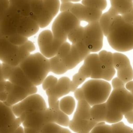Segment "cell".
Listing matches in <instances>:
<instances>
[{
	"label": "cell",
	"mask_w": 133,
	"mask_h": 133,
	"mask_svg": "<svg viewBox=\"0 0 133 133\" xmlns=\"http://www.w3.org/2000/svg\"><path fill=\"white\" fill-rule=\"evenodd\" d=\"M58 79L56 77L50 75L47 76L42 83V88L44 90H46L53 87L57 83Z\"/></svg>",
	"instance_id": "cell-41"
},
{
	"label": "cell",
	"mask_w": 133,
	"mask_h": 133,
	"mask_svg": "<svg viewBox=\"0 0 133 133\" xmlns=\"http://www.w3.org/2000/svg\"><path fill=\"white\" fill-rule=\"evenodd\" d=\"M71 44L68 42L63 43L61 46L59 47L56 56H58L60 59H62L70 51Z\"/></svg>",
	"instance_id": "cell-42"
},
{
	"label": "cell",
	"mask_w": 133,
	"mask_h": 133,
	"mask_svg": "<svg viewBox=\"0 0 133 133\" xmlns=\"http://www.w3.org/2000/svg\"><path fill=\"white\" fill-rule=\"evenodd\" d=\"M70 11L80 21L88 23L99 21L102 11L92 7H88L82 3H73Z\"/></svg>",
	"instance_id": "cell-14"
},
{
	"label": "cell",
	"mask_w": 133,
	"mask_h": 133,
	"mask_svg": "<svg viewBox=\"0 0 133 133\" xmlns=\"http://www.w3.org/2000/svg\"><path fill=\"white\" fill-rule=\"evenodd\" d=\"M50 72L57 75L63 74L68 71V69L62 61L56 55L49 59Z\"/></svg>",
	"instance_id": "cell-29"
},
{
	"label": "cell",
	"mask_w": 133,
	"mask_h": 133,
	"mask_svg": "<svg viewBox=\"0 0 133 133\" xmlns=\"http://www.w3.org/2000/svg\"><path fill=\"white\" fill-rule=\"evenodd\" d=\"M85 99L90 106L105 102L111 92V85L103 79L92 78L86 81L81 87Z\"/></svg>",
	"instance_id": "cell-3"
},
{
	"label": "cell",
	"mask_w": 133,
	"mask_h": 133,
	"mask_svg": "<svg viewBox=\"0 0 133 133\" xmlns=\"http://www.w3.org/2000/svg\"><path fill=\"white\" fill-rule=\"evenodd\" d=\"M9 6V0H0V22Z\"/></svg>",
	"instance_id": "cell-45"
},
{
	"label": "cell",
	"mask_w": 133,
	"mask_h": 133,
	"mask_svg": "<svg viewBox=\"0 0 133 133\" xmlns=\"http://www.w3.org/2000/svg\"><path fill=\"white\" fill-rule=\"evenodd\" d=\"M107 108L106 102L95 104L91 107L90 115L92 119L100 122H105Z\"/></svg>",
	"instance_id": "cell-26"
},
{
	"label": "cell",
	"mask_w": 133,
	"mask_h": 133,
	"mask_svg": "<svg viewBox=\"0 0 133 133\" xmlns=\"http://www.w3.org/2000/svg\"><path fill=\"white\" fill-rule=\"evenodd\" d=\"M8 81L14 85L24 88H30L35 86L19 65L14 68Z\"/></svg>",
	"instance_id": "cell-22"
},
{
	"label": "cell",
	"mask_w": 133,
	"mask_h": 133,
	"mask_svg": "<svg viewBox=\"0 0 133 133\" xmlns=\"http://www.w3.org/2000/svg\"><path fill=\"white\" fill-rule=\"evenodd\" d=\"M7 38L11 43L18 46H20L23 44L28 40V38L24 37L19 34L11 36Z\"/></svg>",
	"instance_id": "cell-43"
},
{
	"label": "cell",
	"mask_w": 133,
	"mask_h": 133,
	"mask_svg": "<svg viewBox=\"0 0 133 133\" xmlns=\"http://www.w3.org/2000/svg\"><path fill=\"white\" fill-rule=\"evenodd\" d=\"M125 86L126 89L133 95V81L131 80L126 83L125 85Z\"/></svg>",
	"instance_id": "cell-52"
},
{
	"label": "cell",
	"mask_w": 133,
	"mask_h": 133,
	"mask_svg": "<svg viewBox=\"0 0 133 133\" xmlns=\"http://www.w3.org/2000/svg\"><path fill=\"white\" fill-rule=\"evenodd\" d=\"M39 29L37 22L31 16H22L18 27L17 32L29 38L37 33Z\"/></svg>",
	"instance_id": "cell-16"
},
{
	"label": "cell",
	"mask_w": 133,
	"mask_h": 133,
	"mask_svg": "<svg viewBox=\"0 0 133 133\" xmlns=\"http://www.w3.org/2000/svg\"><path fill=\"white\" fill-rule=\"evenodd\" d=\"M23 127L34 128L41 131L48 123H56L57 112L54 109L47 108L45 109L23 112L19 116Z\"/></svg>",
	"instance_id": "cell-4"
},
{
	"label": "cell",
	"mask_w": 133,
	"mask_h": 133,
	"mask_svg": "<svg viewBox=\"0 0 133 133\" xmlns=\"http://www.w3.org/2000/svg\"><path fill=\"white\" fill-rule=\"evenodd\" d=\"M84 31V26L79 25L76 28L71 31L68 35V38L72 43L74 44L76 42L83 39Z\"/></svg>",
	"instance_id": "cell-34"
},
{
	"label": "cell",
	"mask_w": 133,
	"mask_h": 133,
	"mask_svg": "<svg viewBox=\"0 0 133 133\" xmlns=\"http://www.w3.org/2000/svg\"><path fill=\"white\" fill-rule=\"evenodd\" d=\"M111 126L113 133H133V129L126 126L123 122L112 124Z\"/></svg>",
	"instance_id": "cell-37"
},
{
	"label": "cell",
	"mask_w": 133,
	"mask_h": 133,
	"mask_svg": "<svg viewBox=\"0 0 133 133\" xmlns=\"http://www.w3.org/2000/svg\"><path fill=\"white\" fill-rule=\"evenodd\" d=\"M83 64L87 65L90 70L91 78L102 79L103 71L98 54H90L84 60Z\"/></svg>",
	"instance_id": "cell-20"
},
{
	"label": "cell",
	"mask_w": 133,
	"mask_h": 133,
	"mask_svg": "<svg viewBox=\"0 0 133 133\" xmlns=\"http://www.w3.org/2000/svg\"><path fill=\"white\" fill-rule=\"evenodd\" d=\"M132 9H133V7H132Z\"/></svg>",
	"instance_id": "cell-61"
},
{
	"label": "cell",
	"mask_w": 133,
	"mask_h": 133,
	"mask_svg": "<svg viewBox=\"0 0 133 133\" xmlns=\"http://www.w3.org/2000/svg\"><path fill=\"white\" fill-rule=\"evenodd\" d=\"M2 36H3V35H2V34L0 33V37H2Z\"/></svg>",
	"instance_id": "cell-60"
},
{
	"label": "cell",
	"mask_w": 133,
	"mask_h": 133,
	"mask_svg": "<svg viewBox=\"0 0 133 133\" xmlns=\"http://www.w3.org/2000/svg\"><path fill=\"white\" fill-rule=\"evenodd\" d=\"M9 4L16 6L22 16H28L31 15V0H9Z\"/></svg>",
	"instance_id": "cell-31"
},
{
	"label": "cell",
	"mask_w": 133,
	"mask_h": 133,
	"mask_svg": "<svg viewBox=\"0 0 133 133\" xmlns=\"http://www.w3.org/2000/svg\"><path fill=\"white\" fill-rule=\"evenodd\" d=\"M31 15L38 23L40 28L47 26L54 17L44 7L42 0H31Z\"/></svg>",
	"instance_id": "cell-15"
},
{
	"label": "cell",
	"mask_w": 133,
	"mask_h": 133,
	"mask_svg": "<svg viewBox=\"0 0 133 133\" xmlns=\"http://www.w3.org/2000/svg\"><path fill=\"white\" fill-rule=\"evenodd\" d=\"M16 119L11 107L0 101V133L12 125Z\"/></svg>",
	"instance_id": "cell-21"
},
{
	"label": "cell",
	"mask_w": 133,
	"mask_h": 133,
	"mask_svg": "<svg viewBox=\"0 0 133 133\" xmlns=\"http://www.w3.org/2000/svg\"><path fill=\"white\" fill-rule=\"evenodd\" d=\"M103 36L99 21L88 23L84 26L83 40L90 52H96L102 49Z\"/></svg>",
	"instance_id": "cell-8"
},
{
	"label": "cell",
	"mask_w": 133,
	"mask_h": 133,
	"mask_svg": "<svg viewBox=\"0 0 133 133\" xmlns=\"http://www.w3.org/2000/svg\"><path fill=\"white\" fill-rule=\"evenodd\" d=\"M74 96L76 98V99L78 101L81 99H85V97L84 95V92L83 91V89L81 87L77 88L74 91Z\"/></svg>",
	"instance_id": "cell-50"
},
{
	"label": "cell",
	"mask_w": 133,
	"mask_h": 133,
	"mask_svg": "<svg viewBox=\"0 0 133 133\" xmlns=\"http://www.w3.org/2000/svg\"><path fill=\"white\" fill-rule=\"evenodd\" d=\"M86 79V78L85 77L82 76L78 72L75 74L73 76L72 79L70 83L69 87L70 91L74 92V91L77 88L78 86L83 83Z\"/></svg>",
	"instance_id": "cell-38"
},
{
	"label": "cell",
	"mask_w": 133,
	"mask_h": 133,
	"mask_svg": "<svg viewBox=\"0 0 133 133\" xmlns=\"http://www.w3.org/2000/svg\"><path fill=\"white\" fill-rule=\"evenodd\" d=\"M5 82L6 80L0 81V92H2L5 90Z\"/></svg>",
	"instance_id": "cell-55"
},
{
	"label": "cell",
	"mask_w": 133,
	"mask_h": 133,
	"mask_svg": "<svg viewBox=\"0 0 133 133\" xmlns=\"http://www.w3.org/2000/svg\"><path fill=\"white\" fill-rule=\"evenodd\" d=\"M107 112L105 118V122L107 123L114 124L120 122L122 119L123 115L121 112L107 107Z\"/></svg>",
	"instance_id": "cell-33"
},
{
	"label": "cell",
	"mask_w": 133,
	"mask_h": 133,
	"mask_svg": "<svg viewBox=\"0 0 133 133\" xmlns=\"http://www.w3.org/2000/svg\"><path fill=\"white\" fill-rule=\"evenodd\" d=\"M60 133H72V132L66 128L62 127Z\"/></svg>",
	"instance_id": "cell-57"
},
{
	"label": "cell",
	"mask_w": 133,
	"mask_h": 133,
	"mask_svg": "<svg viewBox=\"0 0 133 133\" xmlns=\"http://www.w3.org/2000/svg\"><path fill=\"white\" fill-rule=\"evenodd\" d=\"M78 72L81 74L82 76L85 77L86 78L90 77L91 72L89 68L85 64H83L79 68Z\"/></svg>",
	"instance_id": "cell-46"
},
{
	"label": "cell",
	"mask_w": 133,
	"mask_h": 133,
	"mask_svg": "<svg viewBox=\"0 0 133 133\" xmlns=\"http://www.w3.org/2000/svg\"><path fill=\"white\" fill-rule=\"evenodd\" d=\"M82 4L85 6L97 8L101 11L104 10L107 5V0H82Z\"/></svg>",
	"instance_id": "cell-35"
},
{
	"label": "cell",
	"mask_w": 133,
	"mask_h": 133,
	"mask_svg": "<svg viewBox=\"0 0 133 133\" xmlns=\"http://www.w3.org/2000/svg\"><path fill=\"white\" fill-rule=\"evenodd\" d=\"M14 133H24V127L22 126H19Z\"/></svg>",
	"instance_id": "cell-56"
},
{
	"label": "cell",
	"mask_w": 133,
	"mask_h": 133,
	"mask_svg": "<svg viewBox=\"0 0 133 133\" xmlns=\"http://www.w3.org/2000/svg\"><path fill=\"white\" fill-rule=\"evenodd\" d=\"M75 104L74 98L70 96L64 97L59 101L60 109L68 115L72 114L74 110Z\"/></svg>",
	"instance_id": "cell-30"
},
{
	"label": "cell",
	"mask_w": 133,
	"mask_h": 133,
	"mask_svg": "<svg viewBox=\"0 0 133 133\" xmlns=\"http://www.w3.org/2000/svg\"><path fill=\"white\" fill-rule=\"evenodd\" d=\"M107 40L110 46L118 52L133 49V24L126 22L118 15L110 26Z\"/></svg>",
	"instance_id": "cell-1"
},
{
	"label": "cell",
	"mask_w": 133,
	"mask_h": 133,
	"mask_svg": "<svg viewBox=\"0 0 133 133\" xmlns=\"http://www.w3.org/2000/svg\"><path fill=\"white\" fill-rule=\"evenodd\" d=\"M40 131L31 128L24 127V133H39Z\"/></svg>",
	"instance_id": "cell-54"
},
{
	"label": "cell",
	"mask_w": 133,
	"mask_h": 133,
	"mask_svg": "<svg viewBox=\"0 0 133 133\" xmlns=\"http://www.w3.org/2000/svg\"><path fill=\"white\" fill-rule=\"evenodd\" d=\"M8 95L6 100L4 102L11 107L15 104L23 100L29 95L35 94L37 91L36 86L30 88H24L12 84L7 80L5 82V90Z\"/></svg>",
	"instance_id": "cell-11"
},
{
	"label": "cell",
	"mask_w": 133,
	"mask_h": 133,
	"mask_svg": "<svg viewBox=\"0 0 133 133\" xmlns=\"http://www.w3.org/2000/svg\"><path fill=\"white\" fill-rule=\"evenodd\" d=\"M90 133H113L111 126L104 122H100L95 126Z\"/></svg>",
	"instance_id": "cell-40"
},
{
	"label": "cell",
	"mask_w": 133,
	"mask_h": 133,
	"mask_svg": "<svg viewBox=\"0 0 133 133\" xmlns=\"http://www.w3.org/2000/svg\"><path fill=\"white\" fill-rule=\"evenodd\" d=\"M80 24L81 21L70 11H62L53 21L51 31L55 38L65 42L68 34Z\"/></svg>",
	"instance_id": "cell-5"
},
{
	"label": "cell",
	"mask_w": 133,
	"mask_h": 133,
	"mask_svg": "<svg viewBox=\"0 0 133 133\" xmlns=\"http://www.w3.org/2000/svg\"><path fill=\"white\" fill-rule=\"evenodd\" d=\"M70 81V79L66 76L60 77L53 87L45 90L46 95L47 97L53 96L59 99L67 95L71 92L69 87Z\"/></svg>",
	"instance_id": "cell-19"
},
{
	"label": "cell",
	"mask_w": 133,
	"mask_h": 133,
	"mask_svg": "<svg viewBox=\"0 0 133 133\" xmlns=\"http://www.w3.org/2000/svg\"><path fill=\"white\" fill-rule=\"evenodd\" d=\"M22 15L20 10L14 5L9 4L0 22V33L8 38L18 34L17 29Z\"/></svg>",
	"instance_id": "cell-7"
},
{
	"label": "cell",
	"mask_w": 133,
	"mask_h": 133,
	"mask_svg": "<svg viewBox=\"0 0 133 133\" xmlns=\"http://www.w3.org/2000/svg\"><path fill=\"white\" fill-rule=\"evenodd\" d=\"M4 80L3 74H2V68H1V63L0 62V81Z\"/></svg>",
	"instance_id": "cell-59"
},
{
	"label": "cell",
	"mask_w": 133,
	"mask_h": 133,
	"mask_svg": "<svg viewBox=\"0 0 133 133\" xmlns=\"http://www.w3.org/2000/svg\"><path fill=\"white\" fill-rule=\"evenodd\" d=\"M111 6L113 7L120 15L131 10L133 7V0H110Z\"/></svg>",
	"instance_id": "cell-27"
},
{
	"label": "cell",
	"mask_w": 133,
	"mask_h": 133,
	"mask_svg": "<svg viewBox=\"0 0 133 133\" xmlns=\"http://www.w3.org/2000/svg\"><path fill=\"white\" fill-rule=\"evenodd\" d=\"M8 95V93L6 90L0 92V101L4 102L6 100Z\"/></svg>",
	"instance_id": "cell-53"
},
{
	"label": "cell",
	"mask_w": 133,
	"mask_h": 133,
	"mask_svg": "<svg viewBox=\"0 0 133 133\" xmlns=\"http://www.w3.org/2000/svg\"><path fill=\"white\" fill-rule=\"evenodd\" d=\"M105 102L107 107L121 112L123 116L133 110V95L125 86L113 89Z\"/></svg>",
	"instance_id": "cell-6"
},
{
	"label": "cell",
	"mask_w": 133,
	"mask_h": 133,
	"mask_svg": "<svg viewBox=\"0 0 133 133\" xmlns=\"http://www.w3.org/2000/svg\"><path fill=\"white\" fill-rule=\"evenodd\" d=\"M16 66H13L10 64L5 63H1V68L3 76V78L4 80H8L9 77L10 76L12 71H13L14 68Z\"/></svg>",
	"instance_id": "cell-44"
},
{
	"label": "cell",
	"mask_w": 133,
	"mask_h": 133,
	"mask_svg": "<svg viewBox=\"0 0 133 133\" xmlns=\"http://www.w3.org/2000/svg\"><path fill=\"white\" fill-rule=\"evenodd\" d=\"M59 99L53 96L48 97V102L49 108L55 110L58 114V119L56 124L63 127L69 126L70 119L65 113L63 112L59 108Z\"/></svg>",
	"instance_id": "cell-23"
},
{
	"label": "cell",
	"mask_w": 133,
	"mask_h": 133,
	"mask_svg": "<svg viewBox=\"0 0 133 133\" xmlns=\"http://www.w3.org/2000/svg\"><path fill=\"white\" fill-rule=\"evenodd\" d=\"M98 56L103 71L102 79L109 81L113 78L115 74V69L113 64V53L103 50L99 52Z\"/></svg>",
	"instance_id": "cell-17"
},
{
	"label": "cell",
	"mask_w": 133,
	"mask_h": 133,
	"mask_svg": "<svg viewBox=\"0 0 133 133\" xmlns=\"http://www.w3.org/2000/svg\"><path fill=\"white\" fill-rule=\"evenodd\" d=\"M44 7L55 17L59 11L60 0H42Z\"/></svg>",
	"instance_id": "cell-32"
},
{
	"label": "cell",
	"mask_w": 133,
	"mask_h": 133,
	"mask_svg": "<svg viewBox=\"0 0 133 133\" xmlns=\"http://www.w3.org/2000/svg\"><path fill=\"white\" fill-rule=\"evenodd\" d=\"M79 55L82 61L84 60L90 54V51L84 42L83 39L74 44Z\"/></svg>",
	"instance_id": "cell-36"
},
{
	"label": "cell",
	"mask_w": 133,
	"mask_h": 133,
	"mask_svg": "<svg viewBox=\"0 0 133 133\" xmlns=\"http://www.w3.org/2000/svg\"><path fill=\"white\" fill-rule=\"evenodd\" d=\"M47 104L43 97L35 93L28 96L22 101L11 107L16 117H19L23 112L46 109Z\"/></svg>",
	"instance_id": "cell-10"
},
{
	"label": "cell",
	"mask_w": 133,
	"mask_h": 133,
	"mask_svg": "<svg viewBox=\"0 0 133 133\" xmlns=\"http://www.w3.org/2000/svg\"><path fill=\"white\" fill-rule=\"evenodd\" d=\"M118 15L119 14L117 11L111 6L107 12L102 14L99 20V22L103 31L104 36H107L112 20Z\"/></svg>",
	"instance_id": "cell-24"
},
{
	"label": "cell",
	"mask_w": 133,
	"mask_h": 133,
	"mask_svg": "<svg viewBox=\"0 0 133 133\" xmlns=\"http://www.w3.org/2000/svg\"><path fill=\"white\" fill-rule=\"evenodd\" d=\"M74 3L73 2H64L61 3L59 10L60 12L65 11H70Z\"/></svg>",
	"instance_id": "cell-49"
},
{
	"label": "cell",
	"mask_w": 133,
	"mask_h": 133,
	"mask_svg": "<svg viewBox=\"0 0 133 133\" xmlns=\"http://www.w3.org/2000/svg\"><path fill=\"white\" fill-rule=\"evenodd\" d=\"M125 83L119 78L115 77L112 80V86L113 89L125 87Z\"/></svg>",
	"instance_id": "cell-47"
},
{
	"label": "cell",
	"mask_w": 133,
	"mask_h": 133,
	"mask_svg": "<svg viewBox=\"0 0 133 133\" xmlns=\"http://www.w3.org/2000/svg\"><path fill=\"white\" fill-rule=\"evenodd\" d=\"M113 64L117 71V77L125 84L133 79V69L129 58L121 52L113 54Z\"/></svg>",
	"instance_id": "cell-13"
},
{
	"label": "cell",
	"mask_w": 133,
	"mask_h": 133,
	"mask_svg": "<svg viewBox=\"0 0 133 133\" xmlns=\"http://www.w3.org/2000/svg\"><path fill=\"white\" fill-rule=\"evenodd\" d=\"M124 20L128 23H131L133 24V9L132 8L130 11L126 13L123 15H122Z\"/></svg>",
	"instance_id": "cell-48"
},
{
	"label": "cell",
	"mask_w": 133,
	"mask_h": 133,
	"mask_svg": "<svg viewBox=\"0 0 133 133\" xmlns=\"http://www.w3.org/2000/svg\"><path fill=\"white\" fill-rule=\"evenodd\" d=\"M127 122L130 124H133V110L128 111L124 114Z\"/></svg>",
	"instance_id": "cell-51"
},
{
	"label": "cell",
	"mask_w": 133,
	"mask_h": 133,
	"mask_svg": "<svg viewBox=\"0 0 133 133\" xmlns=\"http://www.w3.org/2000/svg\"><path fill=\"white\" fill-rule=\"evenodd\" d=\"M37 42L40 52L48 59L56 56L59 47L64 43L55 38L50 30L41 31L38 35Z\"/></svg>",
	"instance_id": "cell-9"
},
{
	"label": "cell",
	"mask_w": 133,
	"mask_h": 133,
	"mask_svg": "<svg viewBox=\"0 0 133 133\" xmlns=\"http://www.w3.org/2000/svg\"><path fill=\"white\" fill-rule=\"evenodd\" d=\"M81 0H60L61 3H64V2H78Z\"/></svg>",
	"instance_id": "cell-58"
},
{
	"label": "cell",
	"mask_w": 133,
	"mask_h": 133,
	"mask_svg": "<svg viewBox=\"0 0 133 133\" xmlns=\"http://www.w3.org/2000/svg\"><path fill=\"white\" fill-rule=\"evenodd\" d=\"M91 106L85 99H81L78 101L77 108L75 113L81 118L90 120L92 118L90 115Z\"/></svg>",
	"instance_id": "cell-28"
},
{
	"label": "cell",
	"mask_w": 133,
	"mask_h": 133,
	"mask_svg": "<svg viewBox=\"0 0 133 133\" xmlns=\"http://www.w3.org/2000/svg\"><path fill=\"white\" fill-rule=\"evenodd\" d=\"M62 127L56 123H48L41 130L39 133H60Z\"/></svg>",
	"instance_id": "cell-39"
},
{
	"label": "cell",
	"mask_w": 133,
	"mask_h": 133,
	"mask_svg": "<svg viewBox=\"0 0 133 133\" xmlns=\"http://www.w3.org/2000/svg\"><path fill=\"white\" fill-rule=\"evenodd\" d=\"M61 60L68 70L74 69L82 61L75 46L73 44L71 45L69 52Z\"/></svg>",
	"instance_id": "cell-25"
},
{
	"label": "cell",
	"mask_w": 133,
	"mask_h": 133,
	"mask_svg": "<svg viewBox=\"0 0 133 133\" xmlns=\"http://www.w3.org/2000/svg\"><path fill=\"white\" fill-rule=\"evenodd\" d=\"M98 124L92 118L86 120L81 118L74 113L73 118L70 121L69 127L76 133H90L92 129Z\"/></svg>",
	"instance_id": "cell-18"
},
{
	"label": "cell",
	"mask_w": 133,
	"mask_h": 133,
	"mask_svg": "<svg viewBox=\"0 0 133 133\" xmlns=\"http://www.w3.org/2000/svg\"><path fill=\"white\" fill-rule=\"evenodd\" d=\"M18 65L36 86L40 85L50 72L49 59L40 52L31 53Z\"/></svg>",
	"instance_id": "cell-2"
},
{
	"label": "cell",
	"mask_w": 133,
	"mask_h": 133,
	"mask_svg": "<svg viewBox=\"0 0 133 133\" xmlns=\"http://www.w3.org/2000/svg\"><path fill=\"white\" fill-rule=\"evenodd\" d=\"M20 46L16 45L5 37H0V62L17 66L21 62L19 57Z\"/></svg>",
	"instance_id": "cell-12"
}]
</instances>
